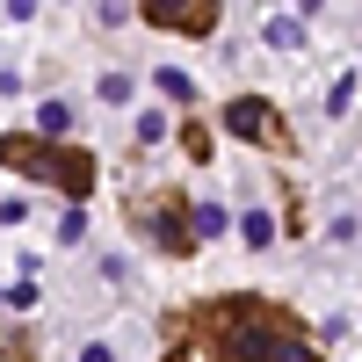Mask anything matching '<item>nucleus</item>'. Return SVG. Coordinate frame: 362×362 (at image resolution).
<instances>
[{"instance_id": "nucleus-1", "label": "nucleus", "mask_w": 362, "mask_h": 362, "mask_svg": "<svg viewBox=\"0 0 362 362\" xmlns=\"http://www.w3.org/2000/svg\"><path fill=\"white\" fill-rule=\"evenodd\" d=\"M0 160H8L15 174H29V181L66 189V196H87V189H95V160L73 153V145H51V138H0Z\"/></svg>"}, {"instance_id": "nucleus-2", "label": "nucleus", "mask_w": 362, "mask_h": 362, "mask_svg": "<svg viewBox=\"0 0 362 362\" xmlns=\"http://www.w3.org/2000/svg\"><path fill=\"white\" fill-rule=\"evenodd\" d=\"M225 124L247 138V145H268V153H290V131H283V116L268 109V102H254V95H239L232 109H225Z\"/></svg>"}, {"instance_id": "nucleus-3", "label": "nucleus", "mask_w": 362, "mask_h": 362, "mask_svg": "<svg viewBox=\"0 0 362 362\" xmlns=\"http://www.w3.org/2000/svg\"><path fill=\"white\" fill-rule=\"evenodd\" d=\"M153 29H174V37H210L218 29V8H196V0H160V8H145Z\"/></svg>"}, {"instance_id": "nucleus-4", "label": "nucleus", "mask_w": 362, "mask_h": 362, "mask_svg": "<svg viewBox=\"0 0 362 362\" xmlns=\"http://www.w3.org/2000/svg\"><path fill=\"white\" fill-rule=\"evenodd\" d=\"M153 239L167 254H189L196 247V225H189V210H174V203H153Z\"/></svg>"}, {"instance_id": "nucleus-5", "label": "nucleus", "mask_w": 362, "mask_h": 362, "mask_svg": "<svg viewBox=\"0 0 362 362\" xmlns=\"http://www.w3.org/2000/svg\"><path fill=\"white\" fill-rule=\"evenodd\" d=\"M66 131H73V109H66V102H44V109H37V138H51V145H58Z\"/></svg>"}, {"instance_id": "nucleus-6", "label": "nucleus", "mask_w": 362, "mask_h": 362, "mask_svg": "<svg viewBox=\"0 0 362 362\" xmlns=\"http://www.w3.org/2000/svg\"><path fill=\"white\" fill-rule=\"evenodd\" d=\"M189 225H196V239H218V232H225V203H196Z\"/></svg>"}, {"instance_id": "nucleus-7", "label": "nucleus", "mask_w": 362, "mask_h": 362, "mask_svg": "<svg viewBox=\"0 0 362 362\" xmlns=\"http://www.w3.org/2000/svg\"><path fill=\"white\" fill-rule=\"evenodd\" d=\"M261 37H268V44H276V51H290L297 37H305V22H297V15H276V22H268V29H261Z\"/></svg>"}, {"instance_id": "nucleus-8", "label": "nucleus", "mask_w": 362, "mask_h": 362, "mask_svg": "<svg viewBox=\"0 0 362 362\" xmlns=\"http://www.w3.org/2000/svg\"><path fill=\"white\" fill-rule=\"evenodd\" d=\"M239 232H247V247H268V239H276V218H268V210H247Z\"/></svg>"}, {"instance_id": "nucleus-9", "label": "nucleus", "mask_w": 362, "mask_h": 362, "mask_svg": "<svg viewBox=\"0 0 362 362\" xmlns=\"http://www.w3.org/2000/svg\"><path fill=\"white\" fill-rule=\"evenodd\" d=\"M160 95H174V102H189V95H196V80L181 73V66H160Z\"/></svg>"}, {"instance_id": "nucleus-10", "label": "nucleus", "mask_w": 362, "mask_h": 362, "mask_svg": "<svg viewBox=\"0 0 362 362\" xmlns=\"http://www.w3.org/2000/svg\"><path fill=\"white\" fill-rule=\"evenodd\" d=\"M102 102H131V73H102Z\"/></svg>"}, {"instance_id": "nucleus-11", "label": "nucleus", "mask_w": 362, "mask_h": 362, "mask_svg": "<svg viewBox=\"0 0 362 362\" xmlns=\"http://www.w3.org/2000/svg\"><path fill=\"white\" fill-rule=\"evenodd\" d=\"M276 362H319V355H312V348H305V334H290V341H283V348H276Z\"/></svg>"}, {"instance_id": "nucleus-12", "label": "nucleus", "mask_w": 362, "mask_h": 362, "mask_svg": "<svg viewBox=\"0 0 362 362\" xmlns=\"http://www.w3.org/2000/svg\"><path fill=\"white\" fill-rule=\"evenodd\" d=\"M22 210H29L22 196H0V225H22Z\"/></svg>"}, {"instance_id": "nucleus-13", "label": "nucleus", "mask_w": 362, "mask_h": 362, "mask_svg": "<svg viewBox=\"0 0 362 362\" xmlns=\"http://www.w3.org/2000/svg\"><path fill=\"white\" fill-rule=\"evenodd\" d=\"M80 362H116V348H102V341H95V348H87Z\"/></svg>"}, {"instance_id": "nucleus-14", "label": "nucleus", "mask_w": 362, "mask_h": 362, "mask_svg": "<svg viewBox=\"0 0 362 362\" xmlns=\"http://www.w3.org/2000/svg\"><path fill=\"white\" fill-rule=\"evenodd\" d=\"M174 362H196V355H174Z\"/></svg>"}, {"instance_id": "nucleus-15", "label": "nucleus", "mask_w": 362, "mask_h": 362, "mask_svg": "<svg viewBox=\"0 0 362 362\" xmlns=\"http://www.w3.org/2000/svg\"><path fill=\"white\" fill-rule=\"evenodd\" d=\"M0 305H8V290H0Z\"/></svg>"}]
</instances>
